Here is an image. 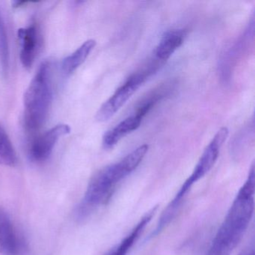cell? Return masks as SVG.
Listing matches in <instances>:
<instances>
[{
  "instance_id": "obj_4",
  "label": "cell",
  "mask_w": 255,
  "mask_h": 255,
  "mask_svg": "<svg viewBox=\"0 0 255 255\" xmlns=\"http://www.w3.org/2000/svg\"><path fill=\"white\" fill-rule=\"evenodd\" d=\"M158 68L157 65L151 63L139 72L131 76L126 83L119 88L113 96L101 106L96 114L97 121L105 122L110 120Z\"/></svg>"
},
{
  "instance_id": "obj_5",
  "label": "cell",
  "mask_w": 255,
  "mask_h": 255,
  "mask_svg": "<svg viewBox=\"0 0 255 255\" xmlns=\"http://www.w3.org/2000/svg\"><path fill=\"white\" fill-rule=\"evenodd\" d=\"M26 242L14 225L8 212L0 207V254L2 255H23Z\"/></svg>"
},
{
  "instance_id": "obj_1",
  "label": "cell",
  "mask_w": 255,
  "mask_h": 255,
  "mask_svg": "<svg viewBox=\"0 0 255 255\" xmlns=\"http://www.w3.org/2000/svg\"><path fill=\"white\" fill-rule=\"evenodd\" d=\"M255 174L252 164L249 175L218 230L207 255H231L243 240L255 212Z\"/></svg>"
},
{
  "instance_id": "obj_11",
  "label": "cell",
  "mask_w": 255,
  "mask_h": 255,
  "mask_svg": "<svg viewBox=\"0 0 255 255\" xmlns=\"http://www.w3.org/2000/svg\"><path fill=\"white\" fill-rule=\"evenodd\" d=\"M96 44V41L94 39L85 41L72 54L63 59L62 63V72L66 75L74 73L86 62Z\"/></svg>"
},
{
  "instance_id": "obj_3",
  "label": "cell",
  "mask_w": 255,
  "mask_h": 255,
  "mask_svg": "<svg viewBox=\"0 0 255 255\" xmlns=\"http://www.w3.org/2000/svg\"><path fill=\"white\" fill-rule=\"evenodd\" d=\"M53 101L52 64H41L23 98L24 125L28 130L40 129L47 121Z\"/></svg>"
},
{
  "instance_id": "obj_9",
  "label": "cell",
  "mask_w": 255,
  "mask_h": 255,
  "mask_svg": "<svg viewBox=\"0 0 255 255\" xmlns=\"http://www.w3.org/2000/svg\"><path fill=\"white\" fill-rule=\"evenodd\" d=\"M187 35V31L183 29L167 31L159 41L154 50V58L163 65L174 52L183 44Z\"/></svg>"
},
{
  "instance_id": "obj_7",
  "label": "cell",
  "mask_w": 255,
  "mask_h": 255,
  "mask_svg": "<svg viewBox=\"0 0 255 255\" xmlns=\"http://www.w3.org/2000/svg\"><path fill=\"white\" fill-rule=\"evenodd\" d=\"M20 42V59L22 65L26 69L33 65L39 48V33L35 25L21 28L17 32Z\"/></svg>"
},
{
  "instance_id": "obj_10",
  "label": "cell",
  "mask_w": 255,
  "mask_h": 255,
  "mask_svg": "<svg viewBox=\"0 0 255 255\" xmlns=\"http://www.w3.org/2000/svg\"><path fill=\"white\" fill-rule=\"evenodd\" d=\"M156 209L153 208L150 211L147 212L141 218L138 224L134 227L131 232L125 239H123L122 242L113 251H111L108 255H128V252L136 243L140 235L144 231V228L151 220L155 212H156Z\"/></svg>"
},
{
  "instance_id": "obj_2",
  "label": "cell",
  "mask_w": 255,
  "mask_h": 255,
  "mask_svg": "<svg viewBox=\"0 0 255 255\" xmlns=\"http://www.w3.org/2000/svg\"><path fill=\"white\" fill-rule=\"evenodd\" d=\"M149 146L142 144L127 155L122 160L98 171L89 182L77 210L85 217L95 209L105 205L111 199L119 183L133 172L148 151Z\"/></svg>"
},
{
  "instance_id": "obj_13",
  "label": "cell",
  "mask_w": 255,
  "mask_h": 255,
  "mask_svg": "<svg viewBox=\"0 0 255 255\" xmlns=\"http://www.w3.org/2000/svg\"><path fill=\"white\" fill-rule=\"evenodd\" d=\"M9 47L6 27L2 11L0 10V71L2 75L6 76L9 69Z\"/></svg>"
},
{
  "instance_id": "obj_6",
  "label": "cell",
  "mask_w": 255,
  "mask_h": 255,
  "mask_svg": "<svg viewBox=\"0 0 255 255\" xmlns=\"http://www.w3.org/2000/svg\"><path fill=\"white\" fill-rule=\"evenodd\" d=\"M71 132L68 125H59L37 137L32 141L28 150L29 159L35 162L47 160L53 153V149L60 138Z\"/></svg>"
},
{
  "instance_id": "obj_12",
  "label": "cell",
  "mask_w": 255,
  "mask_h": 255,
  "mask_svg": "<svg viewBox=\"0 0 255 255\" xmlns=\"http://www.w3.org/2000/svg\"><path fill=\"white\" fill-rule=\"evenodd\" d=\"M17 162L14 146L5 129L0 125V165L14 166Z\"/></svg>"
},
{
  "instance_id": "obj_14",
  "label": "cell",
  "mask_w": 255,
  "mask_h": 255,
  "mask_svg": "<svg viewBox=\"0 0 255 255\" xmlns=\"http://www.w3.org/2000/svg\"><path fill=\"white\" fill-rule=\"evenodd\" d=\"M251 255H254V253H253V252H252V254H251Z\"/></svg>"
},
{
  "instance_id": "obj_8",
  "label": "cell",
  "mask_w": 255,
  "mask_h": 255,
  "mask_svg": "<svg viewBox=\"0 0 255 255\" xmlns=\"http://www.w3.org/2000/svg\"><path fill=\"white\" fill-rule=\"evenodd\" d=\"M144 117L142 114L136 111V113L127 118L119 125L106 132L103 137V145L104 148H113L122 138L136 130L141 125Z\"/></svg>"
}]
</instances>
